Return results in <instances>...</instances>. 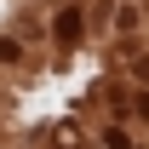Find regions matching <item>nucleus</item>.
<instances>
[{"label":"nucleus","mask_w":149,"mask_h":149,"mask_svg":"<svg viewBox=\"0 0 149 149\" xmlns=\"http://www.w3.org/2000/svg\"><path fill=\"white\" fill-rule=\"evenodd\" d=\"M52 35H57V40H80V12H63Z\"/></svg>","instance_id":"f257e3e1"},{"label":"nucleus","mask_w":149,"mask_h":149,"mask_svg":"<svg viewBox=\"0 0 149 149\" xmlns=\"http://www.w3.org/2000/svg\"><path fill=\"white\" fill-rule=\"evenodd\" d=\"M0 63H17V46L12 40H0Z\"/></svg>","instance_id":"f03ea898"}]
</instances>
